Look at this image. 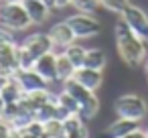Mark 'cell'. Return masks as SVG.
Here are the masks:
<instances>
[{
  "instance_id": "obj_24",
  "label": "cell",
  "mask_w": 148,
  "mask_h": 138,
  "mask_svg": "<svg viewBox=\"0 0 148 138\" xmlns=\"http://www.w3.org/2000/svg\"><path fill=\"white\" fill-rule=\"evenodd\" d=\"M14 130H12V126L6 122V120H2L0 118V138H10V134H12Z\"/></svg>"
},
{
  "instance_id": "obj_10",
  "label": "cell",
  "mask_w": 148,
  "mask_h": 138,
  "mask_svg": "<svg viewBox=\"0 0 148 138\" xmlns=\"http://www.w3.org/2000/svg\"><path fill=\"white\" fill-rule=\"evenodd\" d=\"M33 69H35L45 81H49V83L57 81V53L49 51V53L41 55V57L35 61Z\"/></svg>"
},
{
  "instance_id": "obj_7",
  "label": "cell",
  "mask_w": 148,
  "mask_h": 138,
  "mask_svg": "<svg viewBox=\"0 0 148 138\" xmlns=\"http://www.w3.org/2000/svg\"><path fill=\"white\" fill-rule=\"evenodd\" d=\"M0 69L8 75L18 71V45L14 39H6L0 43Z\"/></svg>"
},
{
  "instance_id": "obj_26",
  "label": "cell",
  "mask_w": 148,
  "mask_h": 138,
  "mask_svg": "<svg viewBox=\"0 0 148 138\" xmlns=\"http://www.w3.org/2000/svg\"><path fill=\"white\" fill-rule=\"evenodd\" d=\"M122 138H148V134H146V130L138 128V130H134V132H130V134H126Z\"/></svg>"
},
{
  "instance_id": "obj_11",
  "label": "cell",
  "mask_w": 148,
  "mask_h": 138,
  "mask_svg": "<svg viewBox=\"0 0 148 138\" xmlns=\"http://www.w3.org/2000/svg\"><path fill=\"white\" fill-rule=\"evenodd\" d=\"M49 37H51L53 45H55V47H61V49H65V47H69L71 43L77 41V37H75V33L71 31V27L67 25V21L53 25V27L49 29Z\"/></svg>"
},
{
  "instance_id": "obj_2",
  "label": "cell",
  "mask_w": 148,
  "mask_h": 138,
  "mask_svg": "<svg viewBox=\"0 0 148 138\" xmlns=\"http://www.w3.org/2000/svg\"><path fill=\"white\" fill-rule=\"evenodd\" d=\"M63 89H65L67 93H71V95L77 100V104H79V116H81L83 120H91V118L99 112V100H97L95 91L83 87V85H81L79 81H75L73 77L67 79V81H63Z\"/></svg>"
},
{
  "instance_id": "obj_3",
  "label": "cell",
  "mask_w": 148,
  "mask_h": 138,
  "mask_svg": "<svg viewBox=\"0 0 148 138\" xmlns=\"http://www.w3.org/2000/svg\"><path fill=\"white\" fill-rule=\"evenodd\" d=\"M0 25L6 31H27L33 23L27 14L23 2H2L0 4Z\"/></svg>"
},
{
  "instance_id": "obj_28",
  "label": "cell",
  "mask_w": 148,
  "mask_h": 138,
  "mask_svg": "<svg viewBox=\"0 0 148 138\" xmlns=\"http://www.w3.org/2000/svg\"><path fill=\"white\" fill-rule=\"evenodd\" d=\"M71 6V0H55V8H67Z\"/></svg>"
},
{
  "instance_id": "obj_32",
  "label": "cell",
  "mask_w": 148,
  "mask_h": 138,
  "mask_svg": "<svg viewBox=\"0 0 148 138\" xmlns=\"http://www.w3.org/2000/svg\"><path fill=\"white\" fill-rule=\"evenodd\" d=\"M4 2H21V0H4Z\"/></svg>"
},
{
  "instance_id": "obj_13",
  "label": "cell",
  "mask_w": 148,
  "mask_h": 138,
  "mask_svg": "<svg viewBox=\"0 0 148 138\" xmlns=\"http://www.w3.org/2000/svg\"><path fill=\"white\" fill-rule=\"evenodd\" d=\"M27 14L31 16V23L33 25H43L49 14H51V8L45 4V0H21Z\"/></svg>"
},
{
  "instance_id": "obj_17",
  "label": "cell",
  "mask_w": 148,
  "mask_h": 138,
  "mask_svg": "<svg viewBox=\"0 0 148 138\" xmlns=\"http://www.w3.org/2000/svg\"><path fill=\"white\" fill-rule=\"evenodd\" d=\"M0 95L4 97V102H6V104H16V102H21V100H23L25 89L21 87V83H18L14 77H10V81L4 85V89L0 91Z\"/></svg>"
},
{
  "instance_id": "obj_12",
  "label": "cell",
  "mask_w": 148,
  "mask_h": 138,
  "mask_svg": "<svg viewBox=\"0 0 148 138\" xmlns=\"http://www.w3.org/2000/svg\"><path fill=\"white\" fill-rule=\"evenodd\" d=\"M73 79L79 81L83 87L95 91V89H99V85H101V81H103V71H99V69H89V67H77Z\"/></svg>"
},
{
  "instance_id": "obj_35",
  "label": "cell",
  "mask_w": 148,
  "mask_h": 138,
  "mask_svg": "<svg viewBox=\"0 0 148 138\" xmlns=\"http://www.w3.org/2000/svg\"><path fill=\"white\" fill-rule=\"evenodd\" d=\"M0 71H2V69H0Z\"/></svg>"
},
{
  "instance_id": "obj_20",
  "label": "cell",
  "mask_w": 148,
  "mask_h": 138,
  "mask_svg": "<svg viewBox=\"0 0 148 138\" xmlns=\"http://www.w3.org/2000/svg\"><path fill=\"white\" fill-rule=\"evenodd\" d=\"M71 6H75L77 12L93 14V12L99 8V0H71Z\"/></svg>"
},
{
  "instance_id": "obj_27",
  "label": "cell",
  "mask_w": 148,
  "mask_h": 138,
  "mask_svg": "<svg viewBox=\"0 0 148 138\" xmlns=\"http://www.w3.org/2000/svg\"><path fill=\"white\" fill-rule=\"evenodd\" d=\"M10 77H12V75L4 73V71H0V91H2V89H4V85L10 81Z\"/></svg>"
},
{
  "instance_id": "obj_33",
  "label": "cell",
  "mask_w": 148,
  "mask_h": 138,
  "mask_svg": "<svg viewBox=\"0 0 148 138\" xmlns=\"http://www.w3.org/2000/svg\"><path fill=\"white\" fill-rule=\"evenodd\" d=\"M146 73H148V59H146Z\"/></svg>"
},
{
  "instance_id": "obj_14",
  "label": "cell",
  "mask_w": 148,
  "mask_h": 138,
  "mask_svg": "<svg viewBox=\"0 0 148 138\" xmlns=\"http://www.w3.org/2000/svg\"><path fill=\"white\" fill-rule=\"evenodd\" d=\"M138 128H140V122L128 120V118H118L116 122H112L108 126L103 138H122V136H126V134H130V132H134Z\"/></svg>"
},
{
  "instance_id": "obj_5",
  "label": "cell",
  "mask_w": 148,
  "mask_h": 138,
  "mask_svg": "<svg viewBox=\"0 0 148 138\" xmlns=\"http://www.w3.org/2000/svg\"><path fill=\"white\" fill-rule=\"evenodd\" d=\"M67 25L71 27V31L75 33L77 39H91V37H95L101 31L99 21H95L91 14H85V12L71 14L67 19Z\"/></svg>"
},
{
  "instance_id": "obj_6",
  "label": "cell",
  "mask_w": 148,
  "mask_h": 138,
  "mask_svg": "<svg viewBox=\"0 0 148 138\" xmlns=\"http://www.w3.org/2000/svg\"><path fill=\"white\" fill-rule=\"evenodd\" d=\"M122 19L126 21V25L138 35L142 37L144 41H148V14L140 8V6H134V4H128L122 12Z\"/></svg>"
},
{
  "instance_id": "obj_4",
  "label": "cell",
  "mask_w": 148,
  "mask_h": 138,
  "mask_svg": "<svg viewBox=\"0 0 148 138\" xmlns=\"http://www.w3.org/2000/svg\"><path fill=\"white\" fill-rule=\"evenodd\" d=\"M114 112L118 114V118H128V120L142 122L148 114V104L144 102L142 95L124 93L114 102Z\"/></svg>"
},
{
  "instance_id": "obj_29",
  "label": "cell",
  "mask_w": 148,
  "mask_h": 138,
  "mask_svg": "<svg viewBox=\"0 0 148 138\" xmlns=\"http://www.w3.org/2000/svg\"><path fill=\"white\" fill-rule=\"evenodd\" d=\"M4 110H6V102H4V97L0 95V118L4 116Z\"/></svg>"
},
{
  "instance_id": "obj_21",
  "label": "cell",
  "mask_w": 148,
  "mask_h": 138,
  "mask_svg": "<svg viewBox=\"0 0 148 138\" xmlns=\"http://www.w3.org/2000/svg\"><path fill=\"white\" fill-rule=\"evenodd\" d=\"M43 126H45V134H47L49 138H59V136H63V134H65V132H63V122H61V120H57V118L47 120Z\"/></svg>"
},
{
  "instance_id": "obj_34",
  "label": "cell",
  "mask_w": 148,
  "mask_h": 138,
  "mask_svg": "<svg viewBox=\"0 0 148 138\" xmlns=\"http://www.w3.org/2000/svg\"><path fill=\"white\" fill-rule=\"evenodd\" d=\"M2 2H4V0H0V4H2Z\"/></svg>"
},
{
  "instance_id": "obj_23",
  "label": "cell",
  "mask_w": 148,
  "mask_h": 138,
  "mask_svg": "<svg viewBox=\"0 0 148 138\" xmlns=\"http://www.w3.org/2000/svg\"><path fill=\"white\" fill-rule=\"evenodd\" d=\"M33 65H35V57L23 45H18V69H31Z\"/></svg>"
},
{
  "instance_id": "obj_8",
  "label": "cell",
  "mask_w": 148,
  "mask_h": 138,
  "mask_svg": "<svg viewBox=\"0 0 148 138\" xmlns=\"http://www.w3.org/2000/svg\"><path fill=\"white\" fill-rule=\"evenodd\" d=\"M21 45L35 57V61H37L41 55H45V53H49V51L55 49V45H53L49 33H35V35H29Z\"/></svg>"
},
{
  "instance_id": "obj_22",
  "label": "cell",
  "mask_w": 148,
  "mask_h": 138,
  "mask_svg": "<svg viewBox=\"0 0 148 138\" xmlns=\"http://www.w3.org/2000/svg\"><path fill=\"white\" fill-rule=\"evenodd\" d=\"M128 4H130V0H99V6H103L106 10L116 12V14H122Z\"/></svg>"
},
{
  "instance_id": "obj_18",
  "label": "cell",
  "mask_w": 148,
  "mask_h": 138,
  "mask_svg": "<svg viewBox=\"0 0 148 138\" xmlns=\"http://www.w3.org/2000/svg\"><path fill=\"white\" fill-rule=\"evenodd\" d=\"M85 47H81L79 43H71L69 47H65L63 49V53L71 59V63L75 65V67H83V61H85Z\"/></svg>"
},
{
  "instance_id": "obj_15",
  "label": "cell",
  "mask_w": 148,
  "mask_h": 138,
  "mask_svg": "<svg viewBox=\"0 0 148 138\" xmlns=\"http://www.w3.org/2000/svg\"><path fill=\"white\" fill-rule=\"evenodd\" d=\"M106 63H108V57H106V53H103L101 49L93 47V49H87V51H85V61H83V67L103 71Z\"/></svg>"
},
{
  "instance_id": "obj_25",
  "label": "cell",
  "mask_w": 148,
  "mask_h": 138,
  "mask_svg": "<svg viewBox=\"0 0 148 138\" xmlns=\"http://www.w3.org/2000/svg\"><path fill=\"white\" fill-rule=\"evenodd\" d=\"M65 138H89V130H87V126L83 124V126H81V128H77L75 132L65 134Z\"/></svg>"
},
{
  "instance_id": "obj_16",
  "label": "cell",
  "mask_w": 148,
  "mask_h": 138,
  "mask_svg": "<svg viewBox=\"0 0 148 138\" xmlns=\"http://www.w3.org/2000/svg\"><path fill=\"white\" fill-rule=\"evenodd\" d=\"M75 65L71 63V59L65 55V53H59L57 55V81H67V79H71L73 75H75Z\"/></svg>"
},
{
  "instance_id": "obj_30",
  "label": "cell",
  "mask_w": 148,
  "mask_h": 138,
  "mask_svg": "<svg viewBox=\"0 0 148 138\" xmlns=\"http://www.w3.org/2000/svg\"><path fill=\"white\" fill-rule=\"evenodd\" d=\"M21 138H37V136H31V134H27V132H21Z\"/></svg>"
},
{
  "instance_id": "obj_1",
  "label": "cell",
  "mask_w": 148,
  "mask_h": 138,
  "mask_svg": "<svg viewBox=\"0 0 148 138\" xmlns=\"http://www.w3.org/2000/svg\"><path fill=\"white\" fill-rule=\"evenodd\" d=\"M114 35H116V47H118V55L120 59L128 65V67H138L144 59H146V41L142 37H138L124 19H120L114 27Z\"/></svg>"
},
{
  "instance_id": "obj_19",
  "label": "cell",
  "mask_w": 148,
  "mask_h": 138,
  "mask_svg": "<svg viewBox=\"0 0 148 138\" xmlns=\"http://www.w3.org/2000/svg\"><path fill=\"white\" fill-rule=\"evenodd\" d=\"M57 104H59L61 108H65L69 114H79V104H77V100H75L71 93H67L65 89L57 93Z\"/></svg>"
},
{
  "instance_id": "obj_9",
  "label": "cell",
  "mask_w": 148,
  "mask_h": 138,
  "mask_svg": "<svg viewBox=\"0 0 148 138\" xmlns=\"http://www.w3.org/2000/svg\"><path fill=\"white\" fill-rule=\"evenodd\" d=\"M12 77L21 83V87L25 89V93L39 91V89H47V85H49V81H45L33 67H31V69H18Z\"/></svg>"
},
{
  "instance_id": "obj_31",
  "label": "cell",
  "mask_w": 148,
  "mask_h": 138,
  "mask_svg": "<svg viewBox=\"0 0 148 138\" xmlns=\"http://www.w3.org/2000/svg\"><path fill=\"white\" fill-rule=\"evenodd\" d=\"M10 138H21V132H18V130H14V132L10 134Z\"/></svg>"
}]
</instances>
